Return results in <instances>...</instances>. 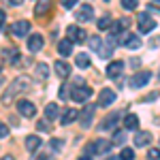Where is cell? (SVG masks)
<instances>
[{
    "label": "cell",
    "instance_id": "obj_20",
    "mask_svg": "<svg viewBox=\"0 0 160 160\" xmlns=\"http://www.w3.org/2000/svg\"><path fill=\"white\" fill-rule=\"evenodd\" d=\"M51 9V0H37V7H34V15H45Z\"/></svg>",
    "mask_w": 160,
    "mask_h": 160
},
{
    "label": "cell",
    "instance_id": "obj_18",
    "mask_svg": "<svg viewBox=\"0 0 160 160\" xmlns=\"http://www.w3.org/2000/svg\"><path fill=\"white\" fill-rule=\"evenodd\" d=\"M118 122H120V113H111L109 118H107L105 122L100 124V130H102V132H105V130H113Z\"/></svg>",
    "mask_w": 160,
    "mask_h": 160
},
{
    "label": "cell",
    "instance_id": "obj_19",
    "mask_svg": "<svg viewBox=\"0 0 160 160\" xmlns=\"http://www.w3.org/2000/svg\"><path fill=\"white\" fill-rule=\"evenodd\" d=\"M43 145V141H41V137L37 135H30V137H26V149L28 152H37L38 148Z\"/></svg>",
    "mask_w": 160,
    "mask_h": 160
},
{
    "label": "cell",
    "instance_id": "obj_12",
    "mask_svg": "<svg viewBox=\"0 0 160 160\" xmlns=\"http://www.w3.org/2000/svg\"><path fill=\"white\" fill-rule=\"evenodd\" d=\"M120 43H124V47H128V49H139L141 47V38L137 34H124V37H120Z\"/></svg>",
    "mask_w": 160,
    "mask_h": 160
},
{
    "label": "cell",
    "instance_id": "obj_1",
    "mask_svg": "<svg viewBox=\"0 0 160 160\" xmlns=\"http://www.w3.org/2000/svg\"><path fill=\"white\" fill-rule=\"evenodd\" d=\"M30 88V79L28 77H17V79H13L11 81V86L4 90V94H2V102L4 105H9L17 94H22V92H26Z\"/></svg>",
    "mask_w": 160,
    "mask_h": 160
},
{
    "label": "cell",
    "instance_id": "obj_9",
    "mask_svg": "<svg viewBox=\"0 0 160 160\" xmlns=\"http://www.w3.org/2000/svg\"><path fill=\"white\" fill-rule=\"evenodd\" d=\"M152 79V73L149 71H141V73H137L132 79H130V86L132 88H143L148 86V81Z\"/></svg>",
    "mask_w": 160,
    "mask_h": 160
},
{
    "label": "cell",
    "instance_id": "obj_17",
    "mask_svg": "<svg viewBox=\"0 0 160 160\" xmlns=\"http://www.w3.org/2000/svg\"><path fill=\"white\" fill-rule=\"evenodd\" d=\"M152 143V135L149 132H145V130H139L135 135V145L137 148H145V145H149Z\"/></svg>",
    "mask_w": 160,
    "mask_h": 160
},
{
    "label": "cell",
    "instance_id": "obj_24",
    "mask_svg": "<svg viewBox=\"0 0 160 160\" xmlns=\"http://www.w3.org/2000/svg\"><path fill=\"white\" fill-rule=\"evenodd\" d=\"M75 64H77L79 68H90L92 60H90V56H88V53H77V56H75Z\"/></svg>",
    "mask_w": 160,
    "mask_h": 160
},
{
    "label": "cell",
    "instance_id": "obj_27",
    "mask_svg": "<svg viewBox=\"0 0 160 160\" xmlns=\"http://www.w3.org/2000/svg\"><path fill=\"white\" fill-rule=\"evenodd\" d=\"M88 45H90V49H92V51L98 53L100 47H102V41H100V37H90V38H88Z\"/></svg>",
    "mask_w": 160,
    "mask_h": 160
},
{
    "label": "cell",
    "instance_id": "obj_11",
    "mask_svg": "<svg viewBox=\"0 0 160 160\" xmlns=\"http://www.w3.org/2000/svg\"><path fill=\"white\" fill-rule=\"evenodd\" d=\"M122 73H124V62L122 60H113L107 66V77L109 79H115V77H120Z\"/></svg>",
    "mask_w": 160,
    "mask_h": 160
},
{
    "label": "cell",
    "instance_id": "obj_23",
    "mask_svg": "<svg viewBox=\"0 0 160 160\" xmlns=\"http://www.w3.org/2000/svg\"><path fill=\"white\" fill-rule=\"evenodd\" d=\"M124 128H128V130H135V128H139V115L128 113V115L124 118Z\"/></svg>",
    "mask_w": 160,
    "mask_h": 160
},
{
    "label": "cell",
    "instance_id": "obj_15",
    "mask_svg": "<svg viewBox=\"0 0 160 160\" xmlns=\"http://www.w3.org/2000/svg\"><path fill=\"white\" fill-rule=\"evenodd\" d=\"M53 71L58 73V77L66 79V77L71 75V64H66L64 60H58V62H53Z\"/></svg>",
    "mask_w": 160,
    "mask_h": 160
},
{
    "label": "cell",
    "instance_id": "obj_38",
    "mask_svg": "<svg viewBox=\"0 0 160 160\" xmlns=\"http://www.w3.org/2000/svg\"><path fill=\"white\" fill-rule=\"evenodd\" d=\"M22 2H24V0H9V4H13V7H19Z\"/></svg>",
    "mask_w": 160,
    "mask_h": 160
},
{
    "label": "cell",
    "instance_id": "obj_32",
    "mask_svg": "<svg viewBox=\"0 0 160 160\" xmlns=\"http://www.w3.org/2000/svg\"><path fill=\"white\" fill-rule=\"evenodd\" d=\"M124 141H126V135H124L122 130H115V135H113V143H118V145H122Z\"/></svg>",
    "mask_w": 160,
    "mask_h": 160
},
{
    "label": "cell",
    "instance_id": "obj_2",
    "mask_svg": "<svg viewBox=\"0 0 160 160\" xmlns=\"http://www.w3.org/2000/svg\"><path fill=\"white\" fill-rule=\"evenodd\" d=\"M109 149H111V141L96 139V141H92L88 145V156H92V154H109Z\"/></svg>",
    "mask_w": 160,
    "mask_h": 160
},
{
    "label": "cell",
    "instance_id": "obj_37",
    "mask_svg": "<svg viewBox=\"0 0 160 160\" xmlns=\"http://www.w3.org/2000/svg\"><path fill=\"white\" fill-rule=\"evenodd\" d=\"M62 4L66 9H73V7H77V0H62Z\"/></svg>",
    "mask_w": 160,
    "mask_h": 160
},
{
    "label": "cell",
    "instance_id": "obj_41",
    "mask_svg": "<svg viewBox=\"0 0 160 160\" xmlns=\"http://www.w3.org/2000/svg\"><path fill=\"white\" fill-rule=\"evenodd\" d=\"M2 160H15L13 156H2Z\"/></svg>",
    "mask_w": 160,
    "mask_h": 160
},
{
    "label": "cell",
    "instance_id": "obj_39",
    "mask_svg": "<svg viewBox=\"0 0 160 160\" xmlns=\"http://www.w3.org/2000/svg\"><path fill=\"white\" fill-rule=\"evenodd\" d=\"M4 19H7V13H4V11H0V26L4 24Z\"/></svg>",
    "mask_w": 160,
    "mask_h": 160
},
{
    "label": "cell",
    "instance_id": "obj_22",
    "mask_svg": "<svg viewBox=\"0 0 160 160\" xmlns=\"http://www.w3.org/2000/svg\"><path fill=\"white\" fill-rule=\"evenodd\" d=\"M71 49H73V41H71V38H64V41L58 43V53H60V56H68Z\"/></svg>",
    "mask_w": 160,
    "mask_h": 160
},
{
    "label": "cell",
    "instance_id": "obj_4",
    "mask_svg": "<svg viewBox=\"0 0 160 160\" xmlns=\"http://www.w3.org/2000/svg\"><path fill=\"white\" fill-rule=\"evenodd\" d=\"M156 28V19L149 13H139V32L141 34H149Z\"/></svg>",
    "mask_w": 160,
    "mask_h": 160
},
{
    "label": "cell",
    "instance_id": "obj_6",
    "mask_svg": "<svg viewBox=\"0 0 160 160\" xmlns=\"http://www.w3.org/2000/svg\"><path fill=\"white\" fill-rule=\"evenodd\" d=\"M28 30H30V22H26V19H19V22H15V24L11 26L13 37H17V38L28 37Z\"/></svg>",
    "mask_w": 160,
    "mask_h": 160
},
{
    "label": "cell",
    "instance_id": "obj_29",
    "mask_svg": "<svg viewBox=\"0 0 160 160\" xmlns=\"http://www.w3.org/2000/svg\"><path fill=\"white\" fill-rule=\"evenodd\" d=\"M107 28H111V17L109 15H105V17L98 19V30H107Z\"/></svg>",
    "mask_w": 160,
    "mask_h": 160
},
{
    "label": "cell",
    "instance_id": "obj_30",
    "mask_svg": "<svg viewBox=\"0 0 160 160\" xmlns=\"http://www.w3.org/2000/svg\"><path fill=\"white\" fill-rule=\"evenodd\" d=\"M132 158H135V152H132V149L124 148L122 152H120V160H132Z\"/></svg>",
    "mask_w": 160,
    "mask_h": 160
},
{
    "label": "cell",
    "instance_id": "obj_42",
    "mask_svg": "<svg viewBox=\"0 0 160 160\" xmlns=\"http://www.w3.org/2000/svg\"><path fill=\"white\" fill-rule=\"evenodd\" d=\"M32 160H47L45 156H37V158H32Z\"/></svg>",
    "mask_w": 160,
    "mask_h": 160
},
{
    "label": "cell",
    "instance_id": "obj_26",
    "mask_svg": "<svg viewBox=\"0 0 160 160\" xmlns=\"http://www.w3.org/2000/svg\"><path fill=\"white\" fill-rule=\"evenodd\" d=\"M58 113H60L58 105H56V102H47V107H45V118H47V120H56Z\"/></svg>",
    "mask_w": 160,
    "mask_h": 160
},
{
    "label": "cell",
    "instance_id": "obj_40",
    "mask_svg": "<svg viewBox=\"0 0 160 160\" xmlns=\"http://www.w3.org/2000/svg\"><path fill=\"white\" fill-rule=\"evenodd\" d=\"M156 98H158V94L154 92V94H149V96H148V98H145V100H156Z\"/></svg>",
    "mask_w": 160,
    "mask_h": 160
},
{
    "label": "cell",
    "instance_id": "obj_16",
    "mask_svg": "<svg viewBox=\"0 0 160 160\" xmlns=\"http://www.w3.org/2000/svg\"><path fill=\"white\" fill-rule=\"evenodd\" d=\"M75 120H79V111H77V109H71V107H68V109L62 113L60 124H62V126H68V124L75 122Z\"/></svg>",
    "mask_w": 160,
    "mask_h": 160
},
{
    "label": "cell",
    "instance_id": "obj_7",
    "mask_svg": "<svg viewBox=\"0 0 160 160\" xmlns=\"http://www.w3.org/2000/svg\"><path fill=\"white\" fill-rule=\"evenodd\" d=\"M17 109H19V115H24V118H34L37 115V105L30 102V100H19Z\"/></svg>",
    "mask_w": 160,
    "mask_h": 160
},
{
    "label": "cell",
    "instance_id": "obj_21",
    "mask_svg": "<svg viewBox=\"0 0 160 160\" xmlns=\"http://www.w3.org/2000/svg\"><path fill=\"white\" fill-rule=\"evenodd\" d=\"M47 77H49V64L38 62V64H37V79H38V81H45Z\"/></svg>",
    "mask_w": 160,
    "mask_h": 160
},
{
    "label": "cell",
    "instance_id": "obj_31",
    "mask_svg": "<svg viewBox=\"0 0 160 160\" xmlns=\"http://www.w3.org/2000/svg\"><path fill=\"white\" fill-rule=\"evenodd\" d=\"M137 4H139V0H122V7L126 9V11H132V9H137Z\"/></svg>",
    "mask_w": 160,
    "mask_h": 160
},
{
    "label": "cell",
    "instance_id": "obj_33",
    "mask_svg": "<svg viewBox=\"0 0 160 160\" xmlns=\"http://www.w3.org/2000/svg\"><path fill=\"white\" fill-rule=\"evenodd\" d=\"M62 145H64V141H62V139H51V141H49V148L53 149V152H60Z\"/></svg>",
    "mask_w": 160,
    "mask_h": 160
},
{
    "label": "cell",
    "instance_id": "obj_10",
    "mask_svg": "<svg viewBox=\"0 0 160 160\" xmlns=\"http://www.w3.org/2000/svg\"><path fill=\"white\" fill-rule=\"evenodd\" d=\"M66 32H68V38H71L73 43H83V41H86V32H83L79 26H68Z\"/></svg>",
    "mask_w": 160,
    "mask_h": 160
},
{
    "label": "cell",
    "instance_id": "obj_3",
    "mask_svg": "<svg viewBox=\"0 0 160 160\" xmlns=\"http://www.w3.org/2000/svg\"><path fill=\"white\" fill-rule=\"evenodd\" d=\"M75 102H88L92 98V88L90 86H73V92H71Z\"/></svg>",
    "mask_w": 160,
    "mask_h": 160
},
{
    "label": "cell",
    "instance_id": "obj_34",
    "mask_svg": "<svg viewBox=\"0 0 160 160\" xmlns=\"http://www.w3.org/2000/svg\"><path fill=\"white\" fill-rule=\"evenodd\" d=\"M148 158L149 160H160V149H149V152H148Z\"/></svg>",
    "mask_w": 160,
    "mask_h": 160
},
{
    "label": "cell",
    "instance_id": "obj_13",
    "mask_svg": "<svg viewBox=\"0 0 160 160\" xmlns=\"http://www.w3.org/2000/svg\"><path fill=\"white\" fill-rule=\"evenodd\" d=\"M94 111H96V105H88L86 109L79 113V115H81L79 120H81V126H83V128H88V126L92 124V115H94Z\"/></svg>",
    "mask_w": 160,
    "mask_h": 160
},
{
    "label": "cell",
    "instance_id": "obj_8",
    "mask_svg": "<svg viewBox=\"0 0 160 160\" xmlns=\"http://www.w3.org/2000/svg\"><path fill=\"white\" fill-rule=\"evenodd\" d=\"M113 102H115V92L109 90V88L100 90V94H98V105L100 107H109V105H113Z\"/></svg>",
    "mask_w": 160,
    "mask_h": 160
},
{
    "label": "cell",
    "instance_id": "obj_5",
    "mask_svg": "<svg viewBox=\"0 0 160 160\" xmlns=\"http://www.w3.org/2000/svg\"><path fill=\"white\" fill-rule=\"evenodd\" d=\"M75 17H77V22H92L94 19V7L92 4H81L75 13Z\"/></svg>",
    "mask_w": 160,
    "mask_h": 160
},
{
    "label": "cell",
    "instance_id": "obj_35",
    "mask_svg": "<svg viewBox=\"0 0 160 160\" xmlns=\"http://www.w3.org/2000/svg\"><path fill=\"white\" fill-rule=\"evenodd\" d=\"M37 128H38V130H49V124H47V120H38V122H37Z\"/></svg>",
    "mask_w": 160,
    "mask_h": 160
},
{
    "label": "cell",
    "instance_id": "obj_36",
    "mask_svg": "<svg viewBox=\"0 0 160 160\" xmlns=\"http://www.w3.org/2000/svg\"><path fill=\"white\" fill-rule=\"evenodd\" d=\"M7 135H9V128H7V124L0 122V139H4Z\"/></svg>",
    "mask_w": 160,
    "mask_h": 160
},
{
    "label": "cell",
    "instance_id": "obj_43",
    "mask_svg": "<svg viewBox=\"0 0 160 160\" xmlns=\"http://www.w3.org/2000/svg\"><path fill=\"white\" fill-rule=\"evenodd\" d=\"M79 160H92V158H90V156H81Z\"/></svg>",
    "mask_w": 160,
    "mask_h": 160
},
{
    "label": "cell",
    "instance_id": "obj_25",
    "mask_svg": "<svg viewBox=\"0 0 160 160\" xmlns=\"http://www.w3.org/2000/svg\"><path fill=\"white\" fill-rule=\"evenodd\" d=\"M4 58L11 62V64H19V60H22V56H19V51L13 49V47H9V49H4Z\"/></svg>",
    "mask_w": 160,
    "mask_h": 160
},
{
    "label": "cell",
    "instance_id": "obj_14",
    "mask_svg": "<svg viewBox=\"0 0 160 160\" xmlns=\"http://www.w3.org/2000/svg\"><path fill=\"white\" fill-rule=\"evenodd\" d=\"M43 43H45V38L41 37V34H30V37H28V49L30 51H41L43 49Z\"/></svg>",
    "mask_w": 160,
    "mask_h": 160
},
{
    "label": "cell",
    "instance_id": "obj_28",
    "mask_svg": "<svg viewBox=\"0 0 160 160\" xmlns=\"http://www.w3.org/2000/svg\"><path fill=\"white\" fill-rule=\"evenodd\" d=\"M113 49H115V47L107 43V45H102V47H100L98 56H100V58H102V60H105V58H111V56H113Z\"/></svg>",
    "mask_w": 160,
    "mask_h": 160
}]
</instances>
